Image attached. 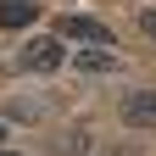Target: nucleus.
Segmentation results:
<instances>
[{"label": "nucleus", "instance_id": "6e6552de", "mask_svg": "<svg viewBox=\"0 0 156 156\" xmlns=\"http://www.w3.org/2000/svg\"><path fill=\"white\" fill-rule=\"evenodd\" d=\"M0 140H6V123H0Z\"/></svg>", "mask_w": 156, "mask_h": 156}, {"label": "nucleus", "instance_id": "1a4fd4ad", "mask_svg": "<svg viewBox=\"0 0 156 156\" xmlns=\"http://www.w3.org/2000/svg\"><path fill=\"white\" fill-rule=\"evenodd\" d=\"M0 156H17V151H0Z\"/></svg>", "mask_w": 156, "mask_h": 156}, {"label": "nucleus", "instance_id": "0eeeda50", "mask_svg": "<svg viewBox=\"0 0 156 156\" xmlns=\"http://www.w3.org/2000/svg\"><path fill=\"white\" fill-rule=\"evenodd\" d=\"M140 28H145V39L156 45V11H140Z\"/></svg>", "mask_w": 156, "mask_h": 156}, {"label": "nucleus", "instance_id": "7ed1b4c3", "mask_svg": "<svg viewBox=\"0 0 156 156\" xmlns=\"http://www.w3.org/2000/svg\"><path fill=\"white\" fill-rule=\"evenodd\" d=\"M123 117H128V123H156V89L123 95Z\"/></svg>", "mask_w": 156, "mask_h": 156}, {"label": "nucleus", "instance_id": "423d86ee", "mask_svg": "<svg viewBox=\"0 0 156 156\" xmlns=\"http://www.w3.org/2000/svg\"><path fill=\"white\" fill-rule=\"evenodd\" d=\"M11 117H17V123H39V106H28V101H17V106H11Z\"/></svg>", "mask_w": 156, "mask_h": 156}, {"label": "nucleus", "instance_id": "20e7f679", "mask_svg": "<svg viewBox=\"0 0 156 156\" xmlns=\"http://www.w3.org/2000/svg\"><path fill=\"white\" fill-rule=\"evenodd\" d=\"M34 17H39L34 0H0V28H28Z\"/></svg>", "mask_w": 156, "mask_h": 156}, {"label": "nucleus", "instance_id": "f03ea898", "mask_svg": "<svg viewBox=\"0 0 156 156\" xmlns=\"http://www.w3.org/2000/svg\"><path fill=\"white\" fill-rule=\"evenodd\" d=\"M67 62V50H62V39H28V45H23V56H17V67H23V73H56V67H62Z\"/></svg>", "mask_w": 156, "mask_h": 156}, {"label": "nucleus", "instance_id": "f257e3e1", "mask_svg": "<svg viewBox=\"0 0 156 156\" xmlns=\"http://www.w3.org/2000/svg\"><path fill=\"white\" fill-rule=\"evenodd\" d=\"M56 39H73L78 50H84V45H89V50H112V28H101L95 17H78V11L56 23Z\"/></svg>", "mask_w": 156, "mask_h": 156}, {"label": "nucleus", "instance_id": "39448f33", "mask_svg": "<svg viewBox=\"0 0 156 156\" xmlns=\"http://www.w3.org/2000/svg\"><path fill=\"white\" fill-rule=\"evenodd\" d=\"M73 62H78V73H112V50H89V45H84Z\"/></svg>", "mask_w": 156, "mask_h": 156}]
</instances>
